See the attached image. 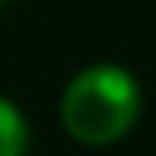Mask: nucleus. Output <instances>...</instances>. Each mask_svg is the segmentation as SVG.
<instances>
[{"mask_svg":"<svg viewBox=\"0 0 156 156\" xmlns=\"http://www.w3.org/2000/svg\"><path fill=\"white\" fill-rule=\"evenodd\" d=\"M142 110L138 82L117 64L78 71L60 96V121L82 146H114L135 128Z\"/></svg>","mask_w":156,"mask_h":156,"instance_id":"nucleus-1","label":"nucleus"},{"mask_svg":"<svg viewBox=\"0 0 156 156\" xmlns=\"http://www.w3.org/2000/svg\"><path fill=\"white\" fill-rule=\"evenodd\" d=\"M29 146V128L21 121L18 107L0 99V156H21Z\"/></svg>","mask_w":156,"mask_h":156,"instance_id":"nucleus-2","label":"nucleus"},{"mask_svg":"<svg viewBox=\"0 0 156 156\" xmlns=\"http://www.w3.org/2000/svg\"><path fill=\"white\" fill-rule=\"evenodd\" d=\"M4 4H7V0H0V7H4Z\"/></svg>","mask_w":156,"mask_h":156,"instance_id":"nucleus-3","label":"nucleus"}]
</instances>
